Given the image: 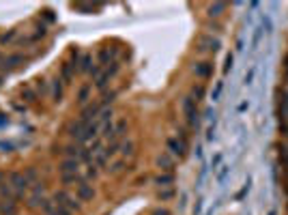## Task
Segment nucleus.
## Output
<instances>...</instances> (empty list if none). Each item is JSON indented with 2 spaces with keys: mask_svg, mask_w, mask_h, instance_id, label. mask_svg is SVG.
I'll use <instances>...</instances> for the list:
<instances>
[{
  "mask_svg": "<svg viewBox=\"0 0 288 215\" xmlns=\"http://www.w3.org/2000/svg\"><path fill=\"white\" fill-rule=\"evenodd\" d=\"M78 69H80V67L74 65V62H65V65H62V78L71 80V78H74V71H78Z\"/></svg>",
  "mask_w": 288,
  "mask_h": 215,
  "instance_id": "nucleus-15",
  "label": "nucleus"
},
{
  "mask_svg": "<svg viewBox=\"0 0 288 215\" xmlns=\"http://www.w3.org/2000/svg\"><path fill=\"white\" fill-rule=\"evenodd\" d=\"M168 153L172 157H185L187 153V133L185 131H179L177 136L168 138Z\"/></svg>",
  "mask_w": 288,
  "mask_h": 215,
  "instance_id": "nucleus-2",
  "label": "nucleus"
},
{
  "mask_svg": "<svg viewBox=\"0 0 288 215\" xmlns=\"http://www.w3.org/2000/svg\"><path fill=\"white\" fill-rule=\"evenodd\" d=\"M93 58L91 56H84L82 58V65H80V71H93Z\"/></svg>",
  "mask_w": 288,
  "mask_h": 215,
  "instance_id": "nucleus-19",
  "label": "nucleus"
},
{
  "mask_svg": "<svg viewBox=\"0 0 288 215\" xmlns=\"http://www.w3.org/2000/svg\"><path fill=\"white\" fill-rule=\"evenodd\" d=\"M125 170H129V164H127V159H118V162H114L108 168L110 174H123Z\"/></svg>",
  "mask_w": 288,
  "mask_h": 215,
  "instance_id": "nucleus-11",
  "label": "nucleus"
},
{
  "mask_svg": "<svg viewBox=\"0 0 288 215\" xmlns=\"http://www.w3.org/2000/svg\"><path fill=\"white\" fill-rule=\"evenodd\" d=\"M226 11H228V5H226V3H213V5L206 7V15H209V18H213V20L222 18V15L226 13Z\"/></svg>",
  "mask_w": 288,
  "mask_h": 215,
  "instance_id": "nucleus-9",
  "label": "nucleus"
},
{
  "mask_svg": "<svg viewBox=\"0 0 288 215\" xmlns=\"http://www.w3.org/2000/svg\"><path fill=\"white\" fill-rule=\"evenodd\" d=\"M204 95H206V89H204V84H196V86H191V95H189L191 99L200 101V99H204Z\"/></svg>",
  "mask_w": 288,
  "mask_h": 215,
  "instance_id": "nucleus-13",
  "label": "nucleus"
},
{
  "mask_svg": "<svg viewBox=\"0 0 288 215\" xmlns=\"http://www.w3.org/2000/svg\"><path fill=\"white\" fill-rule=\"evenodd\" d=\"M172 183H174V174L172 172H166V174H162V177H157L155 179V185L157 187H172Z\"/></svg>",
  "mask_w": 288,
  "mask_h": 215,
  "instance_id": "nucleus-12",
  "label": "nucleus"
},
{
  "mask_svg": "<svg viewBox=\"0 0 288 215\" xmlns=\"http://www.w3.org/2000/svg\"><path fill=\"white\" fill-rule=\"evenodd\" d=\"M93 196H95V189L91 183H86L82 181L80 185H76V198L80 202H86V200H93Z\"/></svg>",
  "mask_w": 288,
  "mask_h": 215,
  "instance_id": "nucleus-8",
  "label": "nucleus"
},
{
  "mask_svg": "<svg viewBox=\"0 0 288 215\" xmlns=\"http://www.w3.org/2000/svg\"><path fill=\"white\" fill-rule=\"evenodd\" d=\"M279 116H282V121H284V123H288V93H284L282 108H279Z\"/></svg>",
  "mask_w": 288,
  "mask_h": 215,
  "instance_id": "nucleus-18",
  "label": "nucleus"
},
{
  "mask_svg": "<svg viewBox=\"0 0 288 215\" xmlns=\"http://www.w3.org/2000/svg\"><path fill=\"white\" fill-rule=\"evenodd\" d=\"M196 50L200 54H218L222 50V41L218 37H213L211 33H204L196 39Z\"/></svg>",
  "mask_w": 288,
  "mask_h": 215,
  "instance_id": "nucleus-1",
  "label": "nucleus"
},
{
  "mask_svg": "<svg viewBox=\"0 0 288 215\" xmlns=\"http://www.w3.org/2000/svg\"><path fill=\"white\" fill-rule=\"evenodd\" d=\"M89 97H91V86H89V84H84V86H82V89H80V95H78V101H80V103H82V106H84V103H86V101H89Z\"/></svg>",
  "mask_w": 288,
  "mask_h": 215,
  "instance_id": "nucleus-17",
  "label": "nucleus"
},
{
  "mask_svg": "<svg viewBox=\"0 0 288 215\" xmlns=\"http://www.w3.org/2000/svg\"><path fill=\"white\" fill-rule=\"evenodd\" d=\"M133 149H135V147H133L131 140H123V142H121V153H123V157H127V155L131 157V155H133Z\"/></svg>",
  "mask_w": 288,
  "mask_h": 215,
  "instance_id": "nucleus-16",
  "label": "nucleus"
},
{
  "mask_svg": "<svg viewBox=\"0 0 288 215\" xmlns=\"http://www.w3.org/2000/svg\"><path fill=\"white\" fill-rule=\"evenodd\" d=\"M118 69H121V65H118V62H112V69L108 67L103 74H99L97 78H95V89H97V91H106L108 84L112 82V78L118 74Z\"/></svg>",
  "mask_w": 288,
  "mask_h": 215,
  "instance_id": "nucleus-6",
  "label": "nucleus"
},
{
  "mask_svg": "<svg viewBox=\"0 0 288 215\" xmlns=\"http://www.w3.org/2000/svg\"><path fill=\"white\" fill-rule=\"evenodd\" d=\"M114 97H116V93L114 91H103L101 93V101H99V106L101 108H108L112 101H114Z\"/></svg>",
  "mask_w": 288,
  "mask_h": 215,
  "instance_id": "nucleus-14",
  "label": "nucleus"
},
{
  "mask_svg": "<svg viewBox=\"0 0 288 215\" xmlns=\"http://www.w3.org/2000/svg\"><path fill=\"white\" fill-rule=\"evenodd\" d=\"M172 196H174V189L172 187H168L166 192H159V198H162V200H170Z\"/></svg>",
  "mask_w": 288,
  "mask_h": 215,
  "instance_id": "nucleus-20",
  "label": "nucleus"
},
{
  "mask_svg": "<svg viewBox=\"0 0 288 215\" xmlns=\"http://www.w3.org/2000/svg\"><path fill=\"white\" fill-rule=\"evenodd\" d=\"M151 215H170V211H168V209H155Z\"/></svg>",
  "mask_w": 288,
  "mask_h": 215,
  "instance_id": "nucleus-21",
  "label": "nucleus"
},
{
  "mask_svg": "<svg viewBox=\"0 0 288 215\" xmlns=\"http://www.w3.org/2000/svg\"><path fill=\"white\" fill-rule=\"evenodd\" d=\"M157 166H159V170H164V172H172L174 157L170 153H162V155L157 157Z\"/></svg>",
  "mask_w": 288,
  "mask_h": 215,
  "instance_id": "nucleus-10",
  "label": "nucleus"
},
{
  "mask_svg": "<svg viewBox=\"0 0 288 215\" xmlns=\"http://www.w3.org/2000/svg\"><path fill=\"white\" fill-rule=\"evenodd\" d=\"M52 200H54L56 204L65 206V209H67V211H71V213H74V211H80V200H78L76 196H71V194L67 192V189H60V192H56Z\"/></svg>",
  "mask_w": 288,
  "mask_h": 215,
  "instance_id": "nucleus-5",
  "label": "nucleus"
},
{
  "mask_svg": "<svg viewBox=\"0 0 288 215\" xmlns=\"http://www.w3.org/2000/svg\"><path fill=\"white\" fill-rule=\"evenodd\" d=\"M213 62L211 60H196L191 65V74H194L198 80H209L213 76Z\"/></svg>",
  "mask_w": 288,
  "mask_h": 215,
  "instance_id": "nucleus-7",
  "label": "nucleus"
},
{
  "mask_svg": "<svg viewBox=\"0 0 288 215\" xmlns=\"http://www.w3.org/2000/svg\"><path fill=\"white\" fill-rule=\"evenodd\" d=\"M9 185H11V189H13V196L18 198H24L28 194V189H30V181L26 179V174H20V172H13V174H9Z\"/></svg>",
  "mask_w": 288,
  "mask_h": 215,
  "instance_id": "nucleus-4",
  "label": "nucleus"
},
{
  "mask_svg": "<svg viewBox=\"0 0 288 215\" xmlns=\"http://www.w3.org/2000/svg\"><path fill=\"white\" fill-rule=\"evenodd\" d=\"M181 108H183V114H185V121H187V127H198V121H200V112H198V101L196 99H191L189 95L187 97H183V103H181Z\"/></svg>",
  "mask_w": 288,
  "mask_h": 215,
  "instance_id": "nucleus-3",
  "label": "nucleus"
}]
</instances>
